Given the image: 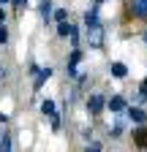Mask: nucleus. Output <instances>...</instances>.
<instances>
[{
	"label": "nucleus",
	"mask_w": 147,
	"mask_h": 152,
	"mask_svg": "<svg viewBox=\"0 0 147 152\" xmlns=\"http://www.w3.org/2000/svg\"><path fill=\"white\" fill-rule=\"evenodd\" d=\"M85 30H87V46L90 49H104V25L98 22V25H90Z\"/></svg>",
	"instance_id": "nucleus-1"
},
{
	"label": "nucleus",
	"mask_w": 147,
	"mask_h": 152,
	"mask_svg": "<svg viewBox=\"0 0 147 152\" xmlns=\"http://www.w3.org/2000/svg\"><path fill=\"white\" fill-rule=\"evenodd\" d=\"M128 14L134 19L147 22V0H128Z\"/></svg>",
	"instance_id": "nucleus-2"
},
{
	"label": "nucleus",
	"mask_w": 147,
	"mask_h": 152,
	"mask_svg": "<svg viewBox=\"0 0 147 152\" xmlns=\"http://www.w3.org/2000/svg\"><path fill=\"white\" fill-rule=\"evenodd\" d=\"M104 109H106V98H104V95H90V98H87V111L90 114H93V117H98V114H104Z\"/></svg>",
	"instance_id": "nucleus-3"
},
{
	"label": "nucleus",
	"mask_w": 147,
	"mask_h": 152,
	"mask_svg": "<svg viewBox=\"0 0 147 152\" xmlns=\"http://www.w3.org/2000/svg\"><path fill=\"white\" fill-rule=\"evenodd\" d=\"M41 111L52 120V128H54V130H60V117H57V106H54V101H49V98H46V101L41 103Z\"/></svg>",
	"instance_id": "nucleus-4"
},
{
	"label": "nucleus",
	"mask_w": 147,
	"mask_h": 152,
	"mask_svg": "<svg viewBox=\"0 0 147 152\" xmlns=\"http://www.w3.org/2000/svg\"><path fill=\"white\" fill-rule=\"evenodd\" d=\"M125 114H128V120L136 122V125H144V122H147V111H144L142 106H131V109L125 106Z\"/></svg>",
	"instance_id": "nucleus-5"
},
{
	"label": "nucleus",
	"mask_w": 147,
	"mask_h": 152,
	"mask_svg": "<svg viewBox=\"0 0 147 152\" xmlns=\"http://www.w3.org/2000/svg\"><path fill=\"white\" fill-rule=\"evenodd\" d=\"M106 106H109L112 114H123L125 111V98H123V95H112V98L106 101Z\"/></svg>",
	"instance_id": "nucleus-6"
},
{
	"label": "nucleus",
	"mask_w": 147,
	"mask_h": 152,
	"mask_svg": "<svg viewBox=\"0 0 147 152\" xmlns=\"http://www.w3.org/2000/svg\"><path fill=\"white\" fill-rule=\"evenodd\" d=\"M49 76H52V68H49V65H46V68H38V73H35V82H33V92H38Z\"/></svg>",
	"instance_id": "nucleus-7"
},
{
	"label": "nucleus",
	"mask_w": 147,
	"mask_h": 152,
	"mask_svg": "<svg viewBox=\"0 0 147 152\" xmlns=\"http://www.w3.org/2000/svg\"><path fill=\"white\" fill-rule=\"evenodd\" d=\"M109 73H112L115 79H125L128 68H125V63H109Z\"/></svg>",
	"instance_id": "nucleus-8"
},
{
	"label": "nucleus",
	"mask_w": 147,
	"mask_h": 152,
	"mask_svg": "<svg viewBox=\"0 0 147 152\" xmlns=\"http://www.w3.org/2000/svg\"><path fill=\"white\" fill-rule=\"evenodd\" d=\"M134 139H136V147H147V128L144 125H139L134 130Z\"/></svg>",
	"instance_id": "nucleus-9"
},
{
	"label": "nucleus",
	"mask_w": 147,
	"mask_h": 152,
	"mask_svg": "<svg viewBox=\"0 0 147 152\" xmlns=\"http://www.w3.org/2000/svg\"><path fill=\"white\" fill-rule=\"evenodd\" d=\"M52 3H54V0H41V6H38L44 22H49V19H52Z\"/></svg>",
	"instance_id": "nucleus-10"
},
{
	"label": "nucleus",
	"mask_w": 147,
	"mask_h": 152,
	"mask_svg": "<svg viewBox=\"0 0 147 152\" xmlns=\"http://www.w3.org/2000/svg\"><path fill=\"white\" fill-rule=\"evenodd\" d=\"M71 30H74V25L68 22V19H65V22H57V35L68 38V35H71Z\"/></svg>",
	"instance_id": "nucleus-11"
},
{
	"label": "nucleus",
	"mask_w": 147,
	"mask_h": 152,
	"mask_svg": "<svg viewBox=\"0 0 147 152\" xmlns=\"http://www.w3.org/2000/svg\"><path fill=\"white\" fill-rule=\"evenodd\" d=\"M52 16H54V22H65V19H68V11L65 8H57V11H52Z\"/></svg>",
	"instance_id": "nucleus-12"
},
{
	"label": "nucleus",
	"mask_w": 147,
	"mask_h": 152,
	"mask_svg": "<svg viewBox=\"0 0 147 152\" xmlns=\"http://www.w3.org/2000/svg\"><path fill=\"white\" fill-rule=\"evenodd\" d=\"M0 136H3V139H0V149H11V136H8L6 130L0 133Z\"/></svg>",
	"instance_id": "nucleus-13"
},
{
	"label": "nucleus",
	"mask_w": 147,
	"mask_h": 152,
	"mask_svg": "<svg viewBox=\"0 0 147 152\" xmlns=\"http://www.w3.org/2000/svg\"><path fill=\"white\" fill-rule=\"evenodd\" d=\"M0 44H8V30H6V22H0Z\"/></svg>",
	"instance_id": "nucleus-14"
},
{
	"label": "nucleus",
	"mask_w": 147,
	"mask_h": 152,
	"mask_svg": "<svg viewBox=\"0 0 147 152\" xmlns=\"http://www.w3.org/2000/svg\"><path fill=\"white\" fill-rule=\"evenodd\" d=\"M109 136H112V139H120V136H123V125L117 122L115 128H109Z\"/></svg>",
	"instance_id": "nucleus-15"
},
{
	"label": "nucleus",
	"mask_w": 147,
	"mask_h": 152,
	"mask_svg": "<svg viewBox=\"0 0 147 152\" xmlns=\"http://www.w3.org/2000/svg\"><path fill=\"white\" fill-rule=\"evenodd\" d=\"M90 149H93V152H101V149H104V147H101V144H98V141H90V144H87V152H90Z\"/></svg>",
	"instance_id": "nucleus-16"
},
{
	"label": "nucleus",
	"mask_w": 147,
	"mask_h": 152,
	"mask_svg": "<svg viewBox=\"0 0 147 152\" xmlns=\"http://www.w3.org/2000/svg\"><path fill=\"white\" fill-rule=\"evenodd\" d=\"M142 101H147V79L142 82Z\"/></svg>",
	"instance_id": "nucleus-17"
},
{
	"label": "nucleus",
	"mask_w": 147,
	"mask_h": 152,
	"mask_svg": "<svg viewBox=\"0 0 147 152\" xmlns=\"http://www.w3.org/2000/svg\"><path fill=\"white\" fill-rule=\"evenodd\" d=\"M8 3H14V6H16V8H22V6H25V3H27V0H8Z\"/></svg>",
	"instance_id": "nucleus-18"
},
{
	"label": "nucleus",
	"mask_w": 147,
	"mask_h": 152,
	"mask_svg": "<svg viewBox=\"0 0 147 152\" xmlns=\"http://www.w3.org/2000/svg\"><path fill=\"white\" fill-rule=\"evenodd\" d=\"M0 22H6V11L3 8H0Z\"/></svg>",
	"instance_id": "nucleus-19"
},
{
	"label": "nucleus",
	"mask_w": 147,
	"mask_h": 152,
	"mask_svg": "<svg viewBox=\"0 0 147 152\" xmlns=\"http://www.w3.org/2000/svg\"><path fill=\"white\" fill-rule=\"evenodd\" d=\"M144 44H147V30H144Z\"/></svg>",
	"instance_id": "nucleus-20"
},
{
	"label": "nucleus",
	"mask_w": 147,
	"mask_h": 152,
	"mask_svg": "<svg viewBox=\"0 0 147 152\" xmlns=\"http://www.w3.org/2000/svg\"><path fill=\"white\" fill-rule=\"evenodd\" d=\"M3 73H6V71H3V68H0V76H3Z\"/></svg>",
	"instance_id": "nucleus-21"
},
{
	"label": "nucleus",
	"mask_w": 147,
	"mask_h": 152,
	"mask_svg": "<svg viewBox=\"0 0 147 152\" xmlns=\"http://www.w3.org/2000/svg\"><path fill=\"white\" fill-rule=\"evenodd\" d=\"M96 3H98V6H101V3H104V0H96Z\"/></svg>",
	"instance_id": "nucleus-22"
},
{
	"label": "nucleus",
	"mask_w": 147,
	"mask_h": 152,
	"mask_svg": "<svg viewBox=\"0 0 147 152\" xmlns=\"http://www.w3.org/2000/svg\"><path fill=\"white\" fill-rule=\"evenodd\" d=\"M0 3H8V0H0Z\"/></svg>",
	"instance_id": "nucleus-23"
}]
</instances>
